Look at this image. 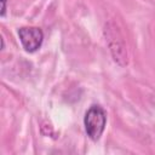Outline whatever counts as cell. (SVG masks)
Masks as SVG:
<instances>
[{
    "label": "cell",
    "mask_w": 155,
    "mask_h": 155,
    "mask_svg": "<svg viewBox=\"0 0 155 155\" xmlns=\"http://www.w3.org/2000/svg\"><path fill=\"white\" fill-rule=\"evenodd\" d=\"M105 121H107L105 113L99 105H92L87 110L84 124H85L86 133L92 140L99 139V137L104 131Z\"/></svg>",
    "instance_id": "6da1fadb"
},
{
    "label": "cell",
    "mask_w": 155,
    "mask_h": 155,
    "mask_svg": "<svg viewBox=\"0 0 155 155\" xmlns=\"http://www.w3.org/2000/svg\"><path fill=\"white\" fill-rule=\"evenodd\" d=\"M18 35L21 39V42L27 52H34L36 51L44 39V34L41 29L34 28V27H23L18 30Z\"/></svg>",
    "instance_id": "7a4b0ae2"
},
{
    "label": "cell",
    "mask_w": 155,
    "mask_h": 155,
    "mask_svg": "<svg viewBox=\"0 0 155 155\" xmlns=\"http://www.w3.org/2000/svg\"><path fill=\"white\" fill-rule=\"evenodd\" d=\"M1 2H2V8H1V16H4V15H5V12H6V0H1Z\"/></svg>",
    "instance_id": "3957f363"
}]
</instances>
